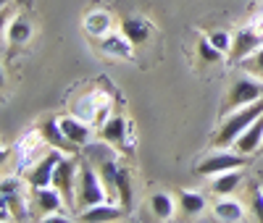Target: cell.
<instances>
[{"mask_svg":"<svg viewBox=\"0 0 263 223\" xmlns=\"http://www.w3.org/2000/svg\"><path fill=\"white\" fill-rule=\"evenodd\" d=\"M95 168L100 171V178L105 184V192L111 197V202L124 205L126 210L132 208V181H129V171L116 163V155H98Z\"/></svg>","mask_w":263,"mask_h":223,"instance_id":"1","label":"cell"},{"mask_svg":"<svg viewBox=\"0 0 263 223\" xmlns=\"http://www.w3.org/2000/svg\"><path fill=\"white\" fill-rule=\"evenodd\" d=\"M258 116H263V97L255 100V103H250V105H245V108L232 110V113L224 118V124L218 126V131H216V137H213L211 145H213L216 150L232 147V145L239 139V134H242Z\"/></svg>","mask_w":263,"mask_h":223,"instance_id":"2","label":"cell"},{"mask_svg":"<svg viewBox=\"0 0 263 223\" xmlns=\"http://www.w3.org/2000/svg\"><path fill=\"white\" fill-rule=\"evenodd\" d=\"M105 184L100 178V171L90 163H79V176H77V205L84 208H92L98 202H105Z\"/></svg>","mask_w":263,"mask_h":223,"instance_id":"3","label":"cell"},{"mask_svg":"<svg viewBox=\"0 0 263 223\" xmlns=\"http://www.w3.org/2000/svg\"><path fill=\"white\" fill-rule=\"evenodd\" d=\"M260 97H263V79H258V76L245 71L242 76H237L229 84V92L224 97V108L221 110L224 113H232V110L245 108V105H250V103H255Z\"/></svg>","mask_w":263,"mask_h":223,"instance_id":"4","label":"cell"},{"mask_svg":"<svg viewBox=\"0 0 263 223\" xmlns=\"http://www.w3.org/2000/svg\"><path fill=\"white\" fill-rule=\"evenodd\" d=\"M79 158L74 155H63L53 171V187L61 192L66 208H74L77 202V176H79Z\"/></svg>","mask_w":263,"mask_h":223,"instance_id":"5","label":"cell"},{"mask_svg":"<svg viewBox=\"0 0 263 223\" xmlns=\"http://www.w3.org/2000/svg\"><path fill=\"white\" fill-rule=\"evenodd\" d=\"M250 155L242 152H227V150H218L208 158H203L200 163L195 166V171L200 176H216V173H224V171H234V168H245L248 166Z\"/></svg>","mask_w":263,"mask_h":223,"instance_id":"6","label":"cell"},{"mask_svg":"<svg viewBox=\"0 0 263 223\" xmlns=\"http://www.w3.org/2000/svg\"><path fill=\"white\" fill-rule=\"evenodd\" d=\"M263 45V27H245L234 34V42H232V53H229V60L232 63H242L248 55H253L258 48Z\"/></svg>","mask_w":263,"mask_h":223,"instance_id":"7","label":"cell"},{"mask_svg":"<svg viewBox=\"0 0 263 223\" xmlns=\"http://www.w3.org/2000/svg\"><path fill=\"white\" fill-rule=\"evenodd\" d=\"M66 152H61V150H50L45 158H40L34 166H32V171L27 173V181H29V187H50L53 184V171H55V166H58V160L63 158Z\"/></svg>","mask_w":263,"mask_h":223,"instance_id":"8","label":"cell"},{"mask_svg":"<svg viewBox=\"0 0 263 223\" xmlns=\"http://www.w3.org/2000/svg\"><path fill=\"white\" fill-rule=\"evenodd\" d=\"M37 131H40V137L45 139L50 147H55V150H61V152H66V155H74V152H77V147H74L69 139H66V134H63L58 118H53V116L42 118L40 126H37Z\"/></svg>","mask_w":263,"mask_h":223,"instance_id":"9","label":"cell"},{"mask_svg":"<svg viewBox=\"0 0 263 223\" xmlns=\"http://www.w3.org/2000/svg\"><path fill=\"white\" fill-rule=\"evenodd\" d=\"M126 134H129V124L121 116H111L100 124V139L111 150H126Z\"/></svg>","mask_w":263,"mask_h":223,"instance_id":"10","label":"cell"},{"mask_svg":"<svg viewBox=\"0 0 263 223\" xmlns=\"http://www.w3.org/2000/svg\"><path fill=\"white\" fill-rule=\"evenodd\" d=\"M58 121H61V129L66 134V139H69L74 147H87L90 145V139H92V126L90 124H84L77 116H63Z\"/></svg>","mask_w":263,"mask_h":223,"instance_id":"11","label":"cell"},{"mask_svg":"<svg viewBox=\"0 0 263 223\" xmlns=\"http://www.w3.org/2000/svg\"><path fill=\"white\" fill-rule=\"evenodd\" d=\"M124 213H126V208L119 205V202H98L92 208H84L79 213V220H84V223H105V220L124 218Z\"/></svg>","mask_w":263,"mask_h":223,"instance_id":"12","label":"cell"},{"mask_svg":"<svg viewBox=\"0 0 263 223\" xmlns=\"http://www.w3.org/2000/svg\"><path fill=\"white\" fill-rule=\"evenodd\" d=\"M234 150L242 152V155H253V152L263 150V116H258L242 134H239V139L234 142Z\"/></svg>","mask_w":263,"mask_h":223,"instance_id":"13","label":"cell"},{"mask_svg":"<svg viewBox=\"0 0 263 223\" xmlns=\"http://www.w3.org/2000/svg\"><path fill=\"white\" fill-rule=\"evenodd\" d=\"M121 34L137 48V45H145L150 39L153 27H150V21H145L142 16H126L121 21Z\"/></svg>","mask_w":263,"mask_h":223,"instance_id":"14","label":"cell"},{"mask_svg":"<svg viewBox=\"0 0 263 223\" xmlns=\"http://www.w3.org/2000/svg\"><path fill=\"white\" fill-rule=\"evenodd\" d=\"M32 199H34V208L45 215V213H53V210H61L66 202H63V197L61 192L50 184V187H37L32 192Z\"/></svg>","mask_w":263,"mask_h":223,"instance_id":"15","label":"cell"},{"mask_svg":"<svg viewBox=\"0 0 263 223\" xmlns=\"http://www.w3.org/2000/svg\"><path fill=\"white\" fill-rule=\"evenodd\" d=\"M239 181H242V173H239V168H234V171H224V173L211 176V187H208V189H211L216 197H229V194L237 192Z\"/></svg>","mask_w":263,"mask_h":223,"instance_id":"16","label":"cell"},{"mask_svg":"<svg viewBox=\"0 0 263 223\" xmlns=\"http://www.w3.org/2000/svg\"><path fill=\"white\" fill-rule=\"evenodd\" d=\"M84 29H87V34H90V37L103 39L105 34H111L114 18H111V13H105V11H92V13L84 16Z\"/></svg>","mask_w":263,"mask_h":223,"instance_id":"17","label":"cell"},{"mask_svg":"<svg viewBox=\"0 0 263 223\" xmlns=\"http://www.w3.org/2000/svg\"><path fill=\"white\" fill-rule=\"evenodd\" d=\"M132 48H135V45H132L124 34H105L103 39H100V50L103 53H108V55H116V58H129L132 55Z\"/></svg>","mask_w":263,"mask_h":223,"instance_id":"18","label":"cell"},{"mask_svg":"<svg viewBox=\"0 0 263 223\" xmlns=\"http://www.w3.org/2000/svg\"><path fill=\"white\" fill-rule=\"evenodd\" d=\"M245 210H248V205L237 202V199H218V202L213 205V215L218 220H232V223L242 220L245 218Z\"/></svg>","mask_w":263,"mask_h":223,"instance_id":"19","label":"cell"},{"mask_svg":"<svg viewBox=\"0 0 263 223\" xmlns=\"http://www.w3.org/2000/svg\"><path fill=\"white\" fill-rule=\"evenodd\" d=\"M179 210L184 218H195V215H200L205 210V197L203 194H197V192H187L182 189L179 192Z\"/></svg>","mask_w":263,"mask_h":223,"instance_id":"20","label":"cell"},{"mask_svg":"<svg viewBox=\"0 0 263 223\" xmlns=\"http://www.w3.org/2000/svg\"><path fill=\"white\" fill-rule=\"evenodd\" d=\"M32 39V24L27 18H13L11 21V27H6V42H11V45H24V42H29Z\"/></svg>","mask_w":263,"mask_h":223,"instance_id":"21","label":"cell"},{"mask_svg":"<svg viewBox=\"0 0 263 223\" xmlns=\"http://www.w3.org/2000/svg\"><path fill=\"white\" fill-rule=\"evenodd\" d=\"M150 210H153V215H156L158 220H168V218L174 215V199H171L166 192L153 194V197H150Z\"/></svg>","mask_w":263,"mask_h":223,"instance_id":"22","label":"cell"},{"mask_svg":"<svg viewBox=\"0 0 263 223\" xmlns=\"http://www.w3.org/2000/svg\"><path fill=\"white\" fill-rule=\"evenodd\" d=\"M197 53H200V60H203V63H218V60L224 58V53L216 50L213 42H211L208 37H200V42H197Z\"/></svg>","mask_w":263,"mask_h":223,"instance_id":"23","label":"cell"},{"mask_svg":"<svg viewBox=\"0 0 263 223\" xmlns=\"http://www.w3.org/2000/svg\"><path fill=\"white\" fill-rule=\"evenodd\" d=\"M248 210L255 220L263 223V189L260 187H250V194H248Z\"/></svg>","mask_w":263,"mask_h":223,"instance_id":"24","label":"cell"},{"mask_svg":"<svg viewBox=\"0 0 263 223\" xmlns=\"http://www.w3.org/2000/svg\"><path fill=\"white\" fill-rule=\"evenodd\" d=\"M242 69H245L248 74L263 79V45H260V48H258L253 55H248V58L242 60Z\"/></svg>","mask_w":263,"mask_h":223,"instance_id":"25","label":"cell"},{"mask_svg":"<svg viewBox=\"0 0 263 223\" xmlns=\"http://www.w3.org/2000/svg\"><path fill=\"white\" fill-rule=\"evenodd\" d=\"M208 39L213 42V48H216V50H221L224 55L232 53V42H234V37H229L227 32H211Z\"/></svg>","mask_w":263,"mask_h":223,"instance_id":"26","label":"cell"},{"mask_svg":"<svg viewBox=\"0 0 263 223\" xmlns=\"http://www.w3.org/2000/svg\"><path fill=\"white\" fill-rule=\"evenodd\" d=\"M42 220H45V223H63V220H69V215H61L58 210H53V213L42 215Z\"/></svg>","mask_w":263,"mask_h":223,"instance_id":"27","label":"cell"},{"mask_svg":"<svg viewBox=\"0 0 263 223\" xmlns=\"http://www.w3.org/2000/svg\"><path fill=\"white\" fill-rule=\"evenodd\" d=\"M16 3H18V6H24V8H32L34 0H16Z\"/></svg>","mask_w":263,"mask_h":223,"instance_id":"28","label":"cell"},{"mask_svg":"<svg viewBox=\"0 0 263 223\" xmlns=\"http://www.w3.org/2000/svg\"><path fill=\"white\" fill-rule=\"evenodd\" d=\"M260 189H263V187H260Z\"/></svg>","mask_w":263,"mask_h":223,"instance_id":"29","label":"cell"}]
</instances>
